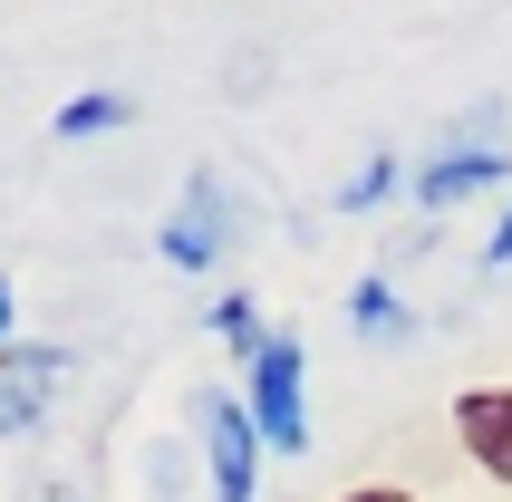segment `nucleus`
Instances as JSON below:
<instances>
[{"label": "nucleus", "instance_id": "nucleus-7", "mask_svg": "<svg viewBox=\"0 0 512 502\" xmlns=\"http://www.w3.org/2000/svg\"><path fill=\"white\" fill-rule=\"evenodd\" d=\"M107 126H126V97H116V87H87V97H68V107L49 116V136H68V145L107 136Z\"/></svg>", "mask_w": 512, "mask_h": 502}, {"label": "nucleus", "instance_id": "nucleus-8", "mask_svg": "<svg viewBox=\"0 0 512 502\" xmlns=\"http://www.w3.org/2000/svg\"><path fill=\"white\" fill-rule=\"evenodd\" d=\"M348 319H358L368 338H406V329H416V319H406V300L387 290V280H358V300H348Z\"/></svg>", "mask_w": 512, "mask_h": 502}, {"label": "nucleus", "instance_id": "nucleus-11", "mask_svg": "<svg viewBox=\"0 0 512 502\" xmlns=\"http://www.w3.org/2000/svg\"><path fill=\"white\" fill-rule=\"evenodd\" d=\"M503 261H512V213L493 223V242H484V271H503Z\"/></svg>", "mask_w": 512, "mask_h": 502}, {"label": "nucleus", "instance_id": "nucleus-3", "mask_svg": "<svg viewBox=\"0 0 512 502\" xmlns=\"http://www.w3.org/2000/svg\"><path fill=\"white\" fill-rule=\"evenodd\" d=\"M232 213H242L232 184H223L213 165H194V174H184V203H174L165 232H155V251H165L174 271H213V261L232 251Z\"/></svg>", "mask_w": 512, "mask_h": 502}, {"label": "nucleus", "instance_id": "nucleus-10", "mask_svg": "<svg viewBox=\"0 0 512 502\" xmlns=\"http://www.w3.org/2000/svg\"><path fill=\"white\" fill-rule=\"evenodd\" d=\"M387 194H397V155H387V145H377L368 165L348 174V194H339V213H377V203H387Z\"/></svg>", "mask_w": 512, "mask_h": 502}, {"label": "nucleus", "instance_id": "nucleus-13", "mask_svg": "<svg viewBox=\"0 0 512 502\" xmlns=\"http://www.w3.org/2000/svg\"><path fill=\"white\" fill-rule=\"evenodd\" d=\"M0 338H10V280H0Z\"/></svg>", "mask_w": 512, "mask_h": 502}, {"label": "nucleus", "instance_id": "nucleus-6", "mask_svg": "<svg viewBox=\"0 0 512 502\" xmlns=\"http://www.w3.org/2000/svg\"><path fill=\"white\" fill-rule=\"evenodd\" d=\"M455 435L493 483H512V387H464L455 396Z\"/></svg>", "mask_w": 512, "mask_h": 502}, {"label": "nucleus", "instance_id": "nucleus-5", "mask_svg": "<svg viewBox=\"0 0 512 502\" xmlns=\"http://www.w3.org/2000/svg\"><path fill=\"white\" fill-rule=\"evenodd\" d=\"M503 174H512V165H503V145L474 136V126H455V136H445V155L416 174V203H426V213H445V203H464V194H493Z\"/></svg>", "mask_w": 512, "mask_h": 502}, {"label": "nucleus", "instance_id": "nucleus-12", "mask_svg": "<svg viewBox=\"0 0 512 502\" xmlns=\"http://www.w3.org/2000/svg\"><path fill=\"white\" fill-rule=\"evenodd\" d=\"M348 502H416V493H387V483H358Z\"/></svg>", "mask_w": 512, "mask_h": 502}, {"label": "nucleus", "instance_id": "nucleus-2", "mask_svg": "<svg viewBox=\"0 0 512 502\" xmlns=\"http://www.w3.org/2000/svg\"><path fill=\"white\" fill-rule=\"evenodd\" d=\"M194 425H203V474H213V502H252L261 493V425L232 387H203L194 396Z\"/></svg>", "mask_w": 512, "mask_h": 502}, {"label": "nucleus", "instance_id": "nucleus-4", "mask_svg": "<svg viewBox=\"0 0 512 502\" xmlns=\"http://www.w3.org/2000/svg\"><path fill=\"white\" fill-rule=\"evenodd\" d=\"M68 387V348L49 338H0V435H29L49 416V396Z\"/></svg>", "mask_w": 512, "mask_h": 502}, {"label": "nucleus", "instance_id": "nucleus-9", "mask_svg": "<svg viewBox=\"0 0 512 502\" xmlns=\"http://www.w3.org/2000/svg\"><path fill=\"white\" fill-rule=\"evenodd\" d=\"M213 329L242 348V367H252V358H261V338H271V329H261V300H252V290H223V300H213Z\"/></svg>", "mask_w": 512, "mask_h": 502}, {"label": "nucleus", "instance_id": "nucleus-1", "mask_svg": "<svg viewBox=\"0 0 512 502\" xmlns=\"http://www.w3.org/2000/svg\"><path fill=\"white\" fill-rule=\"evenodd\" d=\"M310 348L290 329H271L261 338V358L242 367V406H252V425H261V445H281V454H300L310 445Z\"/></svg>", "mask_w": 512, "mask_h": 502}]
</instances>
